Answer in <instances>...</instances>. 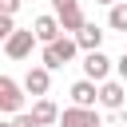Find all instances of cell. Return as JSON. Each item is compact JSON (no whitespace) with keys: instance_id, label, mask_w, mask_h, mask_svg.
<instances>
[{"instance_id":"6da1fadb","label":"cell","mask_w":127,"mask_h":127,"mask_svg":"<svg viewBox=\"0 0 127 127\" xmlns=\"http://www.w3.org/2000/svg\"><path fill=\"white\" fill-rule=\"evenodd\" d=\"M75 52H83V48H79V40H75V36H60V40L44 44V52H40V64H48V67L56 71V67L71 64V60H75Z\"/></svg>"},{"instance_id":"7c38bea8","label":"cell","mask_w":127,"mask_h":127,"mask_svg":"<svg viewBox=\"0 0 127 127\" xmlns=\"http://www.w3.org/2000/svg\"><path fill=\"white\" fill-rule=\"evenodd\" d=\"M32 115H36V123H40V127H52V123H60V107H56L48 95H36V103H32Z\"/></svg>"},{"instance_id":"5bb4252c","label":"cell","mask_w":127,"mask_h":127,"mask_svg":"<svg viewBox=\"0 0 127 127\" xmlns=\"http://www.w3.org/2000/svg\"><path fill=\"white\" fill-rule=\"evenodd\" d=\"M16 32V20H12V12H0V40H8Z\"/></svg>"},{"instance_id":"ba28073f","label":"cell","mask_w":127,"mask_h":127,"mask_svg":"<svg viewBox=\"0 0 127 127\" xmlns=\"http://www.w3.org/2000/svg\"><path fill=\"white\" fill-rule=\"evenodd\" d=\"M24 87H28V95H48V87H52V67H48V64H36V67H28V75H24Z\"/></svg>"},{"instance_id":"52a82bcc","label":"cell","mask_w":127,"mask_h":127,"mask_svg":"<svg viewBox=\"0 0 127 127\" xmlns=\"http://www.w3.org/2000/svg\"><path fill=\"white\" fill-rule=\"evenodd\" d=\"M95 123H99L95 107H79V103H71V107L60 111V127H95Z\"/></svg>"},{"instance_id":"7a4b0ae2","label":"cell","mask_w":127,"mask_h":127,"mask_svg":"<svg viewBox=\"0 0 127 127\" xmlns=\"http://www.w3.org/2000/svg\"><path fill=\"white\" fill-rule=\"evenodd\" d=\"M36 44H40V40H36V28H16V32L4 40V56H8V60H28Z\"/></svg>"},{"instance_id":"9c48e42d","label":"cell","mask_w":127,"mask_h":127,"mask_svg":"<svg viewBox=\"0 0 127 127\" xmlns=\"http://www.w3.org/2000/svg\"><path fill=\"white\" fill-rule=\"evenodd\" d=\"M67 95H71V103H79V107H95V103H99V83L83 75V79H75V83H71V91H67Z\"/></svg>"},{"instance_id":"8992f818","label":"cell","mask_w":127,"mask_h":127,"mask_svg":"<svg viewBox=\"0 0 127 127\" xmlns=\"http://www.w3.org/2000/svg\"><path fill=\"white\" fill-rule=\"evenodd\" d=\"M111 67H115V64H111V60H107V56H103L99 48L83 56V75H87V79H95V83H103V79H111Z\"/></svg>"},{"instance_id":"e0dca14e","label":"cell","mask_w":127,"mask_h":127,"mask_svg":"<svg viewBox=\"0 0 127 127\" xmlns=\"http://www.w3.org/2000/svg\"><path fill=\"white\" fill-rule=\"evenodd\" d=\"M16 8H20V0H0V12H12L16 16Z\"/></svg>"},{"instance_id":"d6986e66","label":"cell","mask_w":127,"mask_h":127,"mask_svg":"<svg viewBox=\"0 0 127 127\" xmlns=\"http://www.w3.org/2000/svg\"><path fill=\"white\" fill-rule=\"evenodd\" d=\"M99 4H107V8H111V4H119V0H99Z\"/></svg>"},{"instance_id":"5b68a950","label":"cell","mask_w":127,"mask_h":127,"mask_svg":"<svg viewBox=\"0 0 127 127\" xmlns=\"http://www.w3.org/2000/svg\"><path fill=\"white\" fill-rule=\"evenodd\" d=\"M123 103H127V87H123V79H103V83H99V107H107V111H123Z\"/></svg>"},{"instance_id":"8fae6325","label":"cell","mask_w":127,"mask_h":127,"mask_svg":"<svg viewBox=\"0 0 127 127\" xmlns=\"http://www.w3.org/2000/svg\"><path fill=\"white\" fill-rule=\"evenodd\" d=\"M71 36L79 40V48H83V52H95V48H103V36H107V32H103L99 24H91V20H87V24H83L79 32H71Z\"/></svg>"},{"instance_id":"3957f363","label":"cell","mask_w":127,"mask_h":127,"mask_svg":"<svg viewBox=\"0 0 127 127\" xmlns=\"http://www.w3.org/2000/svg\"><path fill=\"white\" fill-rule=\"evenodd\" d=\"M24 83H16L12 75H0V111L4 115H20V107H24Z\"/></svg>"},{"instance_id":"9a60e30c","label":"cell","mask_w":127,"mask_h":127,"mask_svg":"<svg viewBox=\"0 0 127 127\" xmlns=\"http://www.w3.org/2000/svg\"><path fill=\"white\" fill-rule=\"evenodd\" d=\"M16 127H40V123H36L32 111H20V115H16Z\"/></svg>"},{"instance_id":"ffe728a7","label":"cell","mask_w":127,"mask_h":127,"mask_svg":"<svg viewBox=\"0 0 127 127\" xmlns=\"http://www.w3.org/2000/svg\"><path fill=\"white\" fill-rule=\"evenodd\" d=\"M95 127H103V123H95Z\"/></svg>"},{"instance_id":"277c9868","label":"cell","mask_w":127,"mask_h":127,"mask_svg":"<svg viewBox=\"0 0 127 127\" xmlns=\"http://www.w3.org/2000/svg\"><path fill=\"white\" fill-rule=\"evenodd\" d=\"M52 12L60 16V24H64V32H79L87 20H83V8H79V0H52Z\"/></svg>"},{"instance_id":"2e32d148","label":"cell","mask_w":127,"mask_h":127,"mask_svg":"<svg viewBox=\"0 0 127 127\" xmlns=\"http://www.w3.org/2000/svg\"><path fill=\"white\" fill-rule=\"evenodd\" d=\"M115 75H119V79H123V83H127V52H123V56H119V60H115Z\"/></svg>"},{"instance_id":"30bf717a","label":"cell","mask_w":127,"mask_h":127,"mask_svg":"<svg viewBox=\"0 0 127 127\" xmlns=\"http://www.w3.org/2000/svg\"><path fill=\"white\" fill-rule=\"evenodd\" d=\"M32 28H36V40L40 44H52V40H60L64 36V24H60V16L52 12V16H36L32 20Z\"/></svg>"},{"instance_id":"4fadbf2b","label":"cell","mask_w":127,"mask_h":127,"mask_svg":"<svg viewBox=\"0 0 127 127\" xmlns=\"http://www.w3.org/2000/svg\"><path fill=\"white\" fill-rule=\"evenodd\" d=\"M107 28L127 36V4H123V0H119V4H111V12H107Z\"/></svg>"},{"instance_id":"ac0fdd59","label":"cell","mask_w":127,"mask_h":127,"mask_svg":"<svg viewBox=\"0 0 127 127\" xmlns=\"http://www.w3.org/2000/svg\"><path fill=\"white\" fill-rule=\"evenodd\" d=\"M0 127H16V115H12V119H4V123H0Z\"/></svg>"}]
</instances>
